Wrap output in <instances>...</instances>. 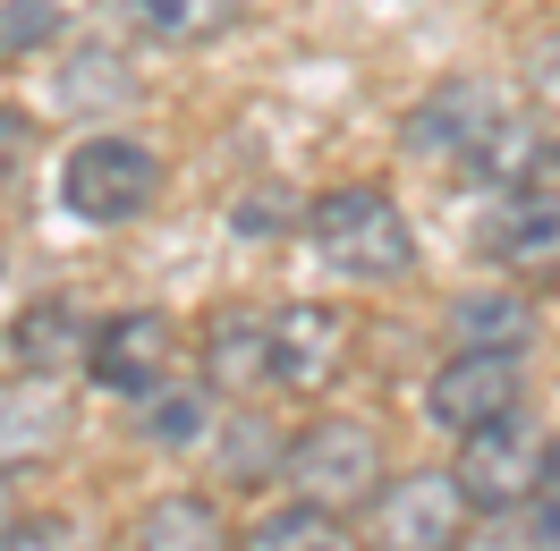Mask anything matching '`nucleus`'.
I'll return each mask as SVG.
<instances>
[{
  "label": "nucleus",
  "instance_id": "b1692460",
  "mask_svg": "<svg viewBox=\"0 0 560 551\" xmlns=\"http://www.w3.org/2000/svg\"><path fill=\"white\" fill-rule=\"evenodd\" d=\"M535 94H544V103L560 110V35L544 43V51H535Z\"/></svg>",
  "mask_w": 560,
  "mask_h": 551
},
{
  "label": "nucleus",
  "instance_id": "7ed1b4c3",
  "mask_svg": "<svg viewBox=\"0 0 560 551\" xmlns=\"http://www.w3.org/2000/svg\"><path fill=\"white\" fill-rule=\"evenodd\" d=\"M162 204V153L144 137H85L60 162V212L85 230H119Z\"/></svg>",
  "mask_w": 560,
  "mask_h": 551
},
{
  "label": "nucleus",
  "instance_id": "a211bd4d",
  "mask_svg": "<svg viewBox=\"0 0 560 551\" xmlns=\"http://www.w3.org/2000/svg\"><path fill=\"white\" fill-rule=\"evenodd\" d=\"M526 331H535V306L510 297V289H485V297H458L451 306L458 348H526Z\"/></svg>",
  "mask_w": 560,
  "mask_h": 551
},
{
  "label": "nucleus",
  "instance_id": "0eeeda50",
  "mask_svg": "<svg viewBox=\"0 0 560 551\" xmlns=\"http://www.w3.org/2000/svg\"><path fill=\"white\" fill-rule=\"evenodd\" d=\"M518 348H451V365L424 382V415L442 424V433H476V424H492V415L518 408Z\"/></svg>",
  "mask_w": 560,
  "mask_h": 551
},
{
  "label": "nucleus",
  "instance_id": "4be33fe9",
  "mask_svg": "<svg viewBox=\"0 0 560 551\" xmlns=\"http://www.w3.org/2000/svg\"><path fill=\"white\" fill-rule=\"evenodd\" d=\"M510 187H526V196L560 204V137H535V153L518 162V178H510Z\"/></svg>",
  "mask_w": 560,
  "mask_h": 551
},
{
  "label": "nucleus",
  "instance_id": "2eb2a0df",
  "mask_svg": "<svg viewBox=\"0 0 560 551\" xmlns=\"http://www.w3.org/2000/svg\"><path fill=\"white\" fill-rule=\"evenodd\" d=\"M230 551H357V535H349V517H340V509L280 501V509H264Z\"/></svg>",
  "mask_w": 560,
  "mask_h": 551
},
{
  "label": "nucleus",
  "instance_id": "393cba45",
  "mask_svg": "<svg viewBox=\"0 0 560 551\" xmlns=\"http://www.w3.org/2000/svg\"><path fill=\"white\" fill-rule=\"evenodd\" d=\"M18 526V467H0V535Z\"/></svg>",
  "mask_w": 560,
  "mask_h": 551
},
{
  "label": "nucleus",
  "instance_id": "f03ea898",
  "mask_svg": "<svg viewBox=\"0 0 560 551\" xmlns=\"http://www.w3.org/2000/svg\"><path fill=\"white\" fill-rule=\"evenodd\" d=\"M306 238L331 272L349 280H399L417 272V230H408V212L390 204L383 187H331L306 204Z\"/></svg>",
  "mask_w": 560,
  "mask_h": 551
},
{
  "label": "nucleus",
  "instance_id": "9d476101",
  "mask_svg": "<svg viewBox=\"0 0 560 551\" xmlns=\"http://www.w3.org/2000/svg\"><path fill=\"white\" fill-rule=\"evenodd\" d=\"M476 255L492 272H518V280H552L560 272V204L526 196V187H501L492 212L476 221Z\"/></svg>",
  "mask_w": 560,
  "mask_h": 551
},
{
  "label": "nucleus",
  "instance_id": "dca6fc26",
  "mask_svg": "<svg viewBox=\"0 0 560 551\" xmlns=\"http://www.w3.org/2000/svg\"><path fill=\"white\" fill-rule=\"evenodd\" d=\"M212 424H221V390L212 382H153L144 390V442L187 449V442H205Z\"/></svg>",
  "mask_w": 560,
  "mask_h": 551
},
{
  "label": "nucleus",
  "instance_id": "6e6552de",
  "mask_svg": "<svg viewBox=\"0 0 560 551\" xmlns=\"http://www.w3.org/2000/svg\"><path fill=\"white\" fill-rule=\"evenodd\" d=\"M171 356H178L171 314H153V306H128L85 331V374L103 390H119V399H144L153 382H171Z\"/></svg>",
  "mask_w": 560,
  "mask_h": 551
},
{
  "label": "nucleus",
  "instance_id": "5701e85b",
  "mask_svg": "<svg viewBox=\"0 0 560 551\" xmlns=\"http://www.w3.org/2000/svg\"><path fill=\"white\" fill-rule=\"evenodd\" d=\"M26 153H35V119L0 103V178H18V171H26Z\"/></svg>",
  "mask_w": 560,
  "mask_h": 551
},
{
  "label": "nucleus",
  "instance_id": "9b49d317",
  "mask_svg": "<svg viewBox=\"0 0 560 551\" xmlns=\"http://www.w3.org/2000/svg\"><path fill=\"white\" fill-rule=\"evenodd\" d=\"M205 382L221 399L272 390V314L264 306H221L205 314Z\"/></svg>",
  "mask_w": 560,
  "mask_h": 551
},
{
  "label": "nucleus",
  "instance_id": "39448f33",
  "mask_svg": "<svg viewBox=\"0 0 560 551\" xmlns=\"http://www.w3.org/2000/svg\"><path fill=\"white\" fill-rule=\"evenodd\" d=\"M544 433H535V415L510 408L492 415V424H476V433H458V458L451 476L458 492H467V509L492 517V509H526V492H535V476H544Z\"/></svg>",
  "mask_w": 560,
  "mask_h": 551
},
{
  "label": "nucleus",
  "instance_id": "6ab92c4d",
  "mask_svg": "<svg viewBox=\"0 0 560 551\" xmlns=\"http://www.w3.org/2000/svg\"><path fill=\"white\" fill-rule=\"evenodd\" d=\"M60 35V9L51 0H0V60H26Z\"/></svg>",
  "mask_w": 560,
  "mask_h": 551
},
{
  "label": "nucleus",
  "instance_id": "1a4fd4ad",
  "mask_svg": "<svg viewBox=\"0 0 560 551\" xmlns=\"http://www.w3.org/2000/svg\"><path fill=\"white\" fill-rule=\"evenodd\" d=\"M349 314L323 306V297H306V306H280L272 314V382L280 390H298V399H315V390H331L340 382V365H349Z\"/></svg>",
  "mask_w": 560,
  "mask_h": 551
},
{
  "label": "nucleus",
  "instance_id": "20e7f679",
  "mask_svg": "<svg viewBox=\"0 0 560 551\" xmlns=\"http://www.w3.org/2000/svg\"><path fill=\"white\" fill-rule=\"evenodd\" d=\"M467 492L442 467H417V476H383V492L365 501V551H458L467 543Z\"/></svg>",
  "mask_w": 560,
  "mask_h": 551
},
{
  "label": "nucleus",
  "instance_id": "423d86ee",
  "mask_svg": "<svg viewBox=\"0 0 560 551\" xmlns=\"http://www.w3.org/2000/svg\"><path fill=\"white\" fill-rule=\"evenodd\" d=\"M501 119H510V110H501V94H492L485 77H442V85L408 110L399 144H408V162H433V171H476L485 144L501 137Z\"/></svg>",
  "mask_w": 560,
  "mask_h": 551
},
{
  "label": "nucleus",
  "instance_id": "f3484780",
  "mask_svg": "<svg viewBox=\"0 0 560 551\" xmlns=\"http://www.w3.org/2000/svg\"><path fill=\"white\" fill-rule=\"evenodd\" d=\"M9 340H18V365H26V374H60V365L85 356V323H77V306L51 297V306H26V314H18V331H9Z\"/></svg>",
  "mask_w": 560,
  "mask_h": 551
},
{
  "label": "nucleus",
  "instance_id": "ddd939ff",
  "mask_svg": "<svg viewBox=\"0 0 560 551\" xmlns=\"http://www.w3.org/2000/svg\"><path fill=\"white\" fill-rule=\"evenodd\" d=\"M128 551H230V526H221V509L205 492H162L128 526Z\"/></svg>",
  "mask_w": 560,
  "mask_h": 551
},
{
  "label": "nucleus",
  "instance_id": "4468645a",
  "mask_svg": "<svg viewBox=\"0 0 560 551\" xmlns=\"http://www.w3.org/2000/svg\"><path fill=\"white\" fill-rule=\"evenodd\" d=\"M255 0H128V26L162 51H196V43H221Z\"/></svg>",
  "mask_w": 560,
  "mask_h": 551
},
{
  "label": "nucleus",
  "instance_id": "f8f14e48",
  "mask_svg": "<svg viewBox=\"0 0 560 551\" xmlns=\"http://www.w3.org/2000/svg\"><path fill=\"white\" fill-rule=\"evenodd\" d=\"M60 442H69V408H60L51 374H18V382H0V467L51 458Z\"/></svg>",
  "mask_w": 560,
  "mask_h": 551
},
{
  "label": "nucleus",
  "instance_id": "412c9836",
  "mask_svg": "<svg viewBox=\"0 0 560 551\" xmlns=\"http://www.w3.org/2000/svg\"><path fill=\"white\" fill-rule=\"evenodd\" d=\"M0 551H85V535H77V517H18Z\"/></svg>",
  "mask_w": 560,
  "mask_h": 551
},
{
  "label": "nucleus",
  "instance_id": "aec40b11",
  "mask_svg": "<svg viewBox=\"0 0 560 551\" xmlns=\"http://www.w3.org/2000/svg\"><path fill=\"white\" fill-rule=\"evenodd\" d=\"M518 517H526V535H535V551H560V442L544 449V476H535Z\"/></svg>",
  "mask_w": 560,
  "mask_h": 551
},
{
  "label": "nucleus",
  "instance_id": "f257e3e1",
  "mask_svg": "<svg viewBox=\"0 0 560 551\" xmlns=\"http://www.w3.org/2000/svg\"><path fill=\"white\" fill-rule=\"evenodd\" d=\"M390 458H383V433L365 424V415H315L298 442L280 449V483H289V501H315V509H365L374 492H383Z\"/></svg>",
  "mask_w": 560,
  "mask_h": 551
}]
</instances>
